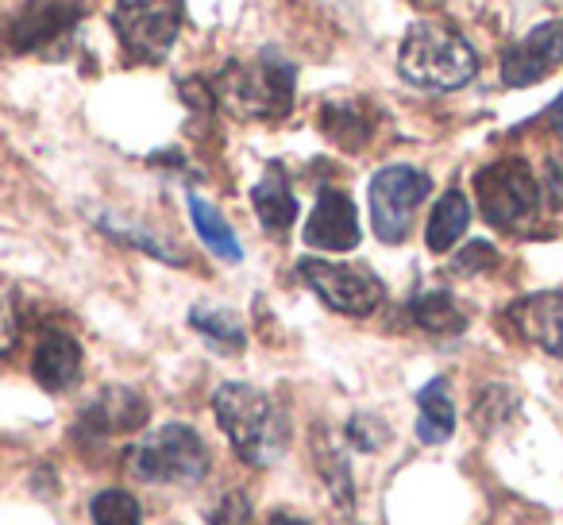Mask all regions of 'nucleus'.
Instances as JSON below:
<instances>
[{"mask_svg":"<svg viewBox=\"0 0 563 525\" xmlns=\"http://www.w3.org/2000/svg\"><path fill=\"white\" fill-rule=\"evenodd\" d=\"M398 70L409 86L429 89V94H452L478 74V55L455 28L440 20H417L401 40Z\"/></svg>","mask_w":563,"mask_h":525,"instance_id":"obj_2","label":"nucleus"},{"mask_svg":"<svg viewBox=\"0 0 563 525\" xmlns=\"http://www.w3.org/2000/svg\"><path fill=\"white\" fill-rule=\"evenodd\" d=\"M409 314H413V321L421 325L424 332H437V337H455V332L467 329V314H463L452 294H444V291L417 294Z\"/></svg>","mask_w":563,"mask_h":525,"instance_id":"obj_21","label":"nucleus"},{"mask_svg":"<svg viewBox=\"0 0 563 525\" xmlns=\"http://www.w3.org/2000/svg\"><path fill=\"white\" fill-rule=\"evenodd\" d=\"M509 325L548 356H563V291L529 294L506 309Z\"/></svg>","mask_w":563,"mask_h":525,"instance_id":"obj_13","label":"nucleus"},{"mask_svg":"<svg viewBox=\"0 0 563 525\" xmlns=\"http://www.w3.org/2000/svg\"><path fill=\"white\" fill-rule=\"evenodd\" d=\"M432 194V178L417 166H383L371 178V225L383 243H401L413 228L417 205Z\"/></svg>","mask_w":563,"mask_h":525,"instance_id":"obj_7","label":"nucleus"},{"mask_svg":"<svg viewBox=\"0 0 563 525\" xmlns=\"http://www.w3.org/2000/svg\"><path fill=\"white\" fill-rule=\"evenodd\" d=\"M548 124H552V132H555V135H560V140H563V94L555 97L552 105H548Z\"/></svg>","mask_w":563,"mask_h":525,"instance_id":"obj_29","label":"nucleus"},{"mask_svg":"<svg viewBox=\"0 0 563 525\" xmlns=\"http://www.w3.org/2000/svg\"><path fill=\"white\" fill-rule=\"evenodd\" d=\"M555 66H563V17L532 28L521 43H514V47L501 55V81L521 89V86L540 81L548 70H555Z\"/></svg>","mask_w":563,"mask_h":525,"instance_id":"obj_11","label":"nucleus"},{"mask_svg":"<svg viewBox=\"0 0 563 525\" xmlns=\"http://www.w3.org/2000/svg\"><path fill=\"white\" fill-rule=\"evenodd\" d=\"M189 217H194L197 236H201L205 248H209L212 255L224 259V263H240V259H243V248H240V240H235L232 225H228L224 212H220L217 205H209L205 197L189 194Z\"/></svg>","mask_w":563,"mask_h":525,"instance_id":"obj_18","label":"nucleus"},{"mask_svg":"<svg viewBox=\"0 0 563 525\" xmlns=\"http://www.w3.org/2000/svg\"><path fill=\"white\" fill-rule=\"evenodd\" d=\"M251 209H255L263 232L282 236L294 228V220H298V197H294V186L282 166H266L258 186L251 189Z\"/></svg>","mask_w":563,"mask_h":525,"instance_id":"obj_15","label":"nucleus"},{"mask_svg":"<svg viewBox=\"0 0 563 525\" xmlns=\"http://www.w3.org/2000/svg\"><path fill=\"white\" fill-rule=\"evenodd\" d=\"M306 243L317 251H332V255L360 248V212L344 189H321L306 220Z\"/></svg>","mask_w":563,"mask_h":525,"instance_id":"obj_12","label":"nucleus"},{"mask_svg":"<svg viewBox=\"0 0 563 525\" xmlns=\"http://www.w3.org/2000/svg\"><path fill=\"white\" fill-rule=\"evenodd\" d=\"M298 275L324 306L344 317H371L386 298L383 278L363 263H329V259L306 255L298 263Z\"/></svg>","mask_w":563,"mask_h":525,"instance_id":"obj_6","label":"nucleus"},{"mask_svg":"<svg viewBox=\"0 0 563 525\" xmlns=\"http://www.w3.org/2000/svg\"><path fill=\"white\" fill-rule=\"evenodd\" d=\"M212 468L209 445L194 425L166 422L151 429L140 445L128 452V471L140 483L155 486H197Z\"/></svg>","mask_w":563,"mask_h":525,"instance_id":"obj_4","label":"nucleus"},{"mask_svg":"<svg viewBox=\"0 0 563 525\" xmlns=\"http://www.w3.org/2000/svg\"><path fill=\"white\" fill-rule=\"evenodd\" d=\"M324 135L336 140L344 151H360L363 143L371 140V112L363 101H336V105H324Z\"/></svg>","mask_w":563,"mask_h":525,"instance_id":"obj_20","label":"nucleus"},{"mask_svg":"<svg viewBox=\"0 0 563 525\" xmlns=\"http://www.w3.org/2000/svg\"><path fill=\"white\" fill-rule=\"evenodd\" d=\"M294 63L263 51L255 63H228L212 81V94L240 120H282L294 109Z\"/></svg>","mask_w":563,"mask_h":525,"instance_id":"obj_3","label":"nucleus"},{"mask_svg":"<svg viewBox=\"0 0 563 525\" xmlns=\"http://www.w3.org/2000/svg\"><path fill=\"white\" fill-rule=\"evenodd\" d=\"M271 525H309L306 517H294V514H274Z\"/></svg>","mask_w":563,"mask_h":525,"instance_id":"obj_30","label":"nucleus"},{"mask_svg":"<svg viewBox=\"0 0 563 525\" xmlns=\"http://www.w3.org/2000/svg\"><path fill=\"white\" fill-rule=\"evenodd\" d=\"M78 17H86L81 4H27L0 24V47L12 51V55L51 51L74 32Z\"/></svg>","mask_w":563,"mask_h":525,"instance_id":"obj_9","label":"nucleus"},{"mask_svg":"<svg viewBox=\"0 0 563 525\" xmlns=\"http://www.w3.org/2000/svg\"><path fill=\"white\" fill-rule=\"evenodd\" d=\"M189 329L209 340L217 352H240L247 344V329H243L240 314L224 306H194L189 309Z\"/></svg>","mask_w":563,"mask_h":525,"instance_id":"obj_19","label":"nucleus"},{"mask_svg":"<svg viewBox=\"0 0 563 525\" xmlns=\"http://www.w3.org/2000/svg\"><path fill=\"white\" fill-rule=\"evenodd\" d=\"M20 340V317H16V302L9 298V291L0 286V356H9Z\"/></svg>","mask_w":563,"mask_h":525,"instance_id":"obj_28","label":"nucleus"},{"mask_svg":"<svg viewBox=\"0 0 563 525\" xmlns=\"http://www.w3.org/2000/svg\"><path fill=\"white\" fill-rule=\"evenodd\" d=\"M181 20H186V9L174 0H128L112 12V28L124 40V47L147 63H163L170 55Z\"/></svg>","mask_w":563,"mask_h":525,"instance_id":"obj_8","label":"nucleus"},{"mask_svg":"<svg viewBox=\"0 0 563 525\" xmlns=\"http://www.w3.org/2000/svg\"><path fill=\"white\" fill-rule=\"evenodd\" d=\"M209 525H251V502L243 491H228L217 510H209Z\"/></svg>","mask_w":563,"mask_h":525,"instance_id":"obj_27","label":"nucleus"},{"mask_svg":"<svg viewBox=\"0 0 563 525\" xmlns=\"http://www.w3.org/2000/svg\"><path fill=\"white\" fill-rule=\"evenodd\" d=\"M490 267H498V251L490 248L486 240H471L463 251H455V259H452V275L455 278H471V275H483V271H490Z\"/></svg>","mask_w":563,"mask_h":525,"instance_id":"obj_25","label":"nucleus"},{"mask_svg":"<svg viewBox=\"0 0 563 525\" xmlns=\"http://www.w3.org/2000/svg\"><path fill=\"white\" fill-rule=\"evenodd\" d=\"M93 525H143V510L140 502L128 491H101L89 506Z\"/></svg>","mask_w":563,"mask_h":525,"instance_id":"obj_23","label":"nucleus"},{"mask_svg":"<svg viewBox=\"0 0 563 525\" xmlns=\"http://www.w3.org/2000/svg\"><path fill=\"white\" fill-rule=\"evenodd\" d=\"M467 225H471L467 197H463L460 189H448V194L432 205L429 228H424V243H429V251L444 255V251H452L455 243H460V236L467 232Z\"/></svg>","mask_w":563,"mask_h":525,"instance_id":"obj_17","label":"nucleus"},{"mask_svg":"<svg viewBox=\"0 0 563 525\" xmlns=\"http://www.w3.org/2000/svg\"><path fill=\"white\" fill-rule=\"evenodd\" d=\"M212 409L235 456L251 468H271L290 448V417L258 386L220 383L212 391Z\"/></svg>","mask_w":563,"mask_h":525,"instance_id":"obj_1","label":"nucleus"},{"mask_svg":"<svg viewBox=\"0 0 563 525\" xmlns=\"http://www.w3.org/2000/svg\"><path fill=\"white\" fill-rule=\"evenodd\" d=\"M417 440L421 445H444L455 433V406L452 394H448V379H432L417 391Z\"/></svg>","mask_w":563,"mask_h":525,"instance_id":"obj_16","label":"nucleus"},{"mask_svg":"<svg viewBox=\"0 0 563 525\" xmlns=\"http://www.w3.org/2000/svg\"><path fill=\"white\" fill-rule=\"evenodd\" d=\"M475 194L483 205V217L498 232H529L540 217V186L537 174L525 158L509 155L483 166L475 174Z\"/></svg>","mask_w":563,"mask_h":525,"instance_id":"obj_5","label":"nucleus"},{"mask_svg":"<svg viewBox=\"0 0 563 525\" xmlns=\"http://www.w3.org/2000/svg\"><path fill=\"white\" fill-rule=\"evenodd\" d=\"M32 375L51 394L74 391L81 379V344L66 329H47L40 337V344H35Z\"/></svg>","mask_w":563,"mask_h":525,"instance_id":"obj_14","label":"nucleus"},{"mask_svg":"<svg viewBox=\"0 0 563 525\" xmlns=\"http://www.w3.org/2000/svg\"><path fill=\"white\" fill-rule=\"evenodd\" d=\"M347 440H352L355 448H363V452H378V448L390 440V429H386L375 414H355L352 425H347Z\"/></svg>","mask_w":563,"mask_h":525,"instance_id":"obj_26","label":"nucleus"},{"mask_svg":"<svg viewBox=\"0 0 563 525\" xmlns=\"http://www.w3.org/2000/svg\"><path fill=\"white\" fill-rule=\"evenodd\" d=\"M151 417V406L143 402L140 391L132 386H104L93 402L78 414V445H101L117 433L140 429Z\"/></svg>","mask_w":563,"mask_h":525,"instance_id":"obj_10","label":"nucleus"},{"mask_svg":"<svg viewBox=\"0 0 563 525\" xmlns=\"http://www.w3.org/2000/svg\"><path fill=\"white\" fill-rule=\"evenodd\" d=\"M97 225H101L104 232L112 236V240L132 243V248H140L143 255L163 259V263H170V267H181V263H186V251H178V248H170V243H163L155 232H147V228L128 225V220H117L112 212H101V217H97Z\"/></svg>","mask_w":563,"mask_h":525,"instance_id":"obj_22","label":"nucleus"},{"mask_svg":"<svg viewBox=\"0 0 563 525\" xmlns=\"http://www.w3.org/2000/svg\"><path fill=\"white\" fill-rule=\"evenodd\" d=\"M317 463H321L324 479H329L332 499H336L344 510H352V471H347L344 448H340V445H324V437H321V445H317Z\"/></svg>","mask_w":563,"mask_h":525,"instance_id":"obj_24","label":"nucleus"}]
</instances>
